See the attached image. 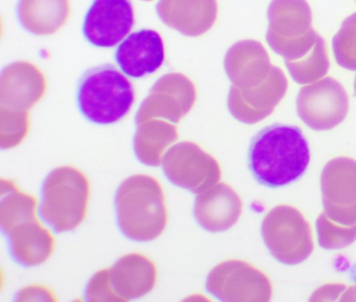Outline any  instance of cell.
Returning a JSON list of instances; mask_svg holds the SVG:
<instances>
[{"mask_svg": "<svg viewBox=\"0 0 356 302\" xmlns=\"http://www.w3.org/2000/svg\"><path fill=\"white\" fill-rule=\"evenodd\" d=\"M114 208L118 229L130 241H154L165 229L168 212L163 189L147 175L129 177L118 186Z\"/></svg>", "mask_w": 356, "mask_h": 302, "instance_id": "cell-2", "label": "cell"}, {"mask_svg": "<svg viewBox=\"0 0 356 302\" xmlns=\"http://www.w3.org/2000/svg\"><path fill=\"white\" fill-rule=\"evenodd\" d=\"M323 206L333 222L356 224V161L337 157L325 166L321 175Z\"/></svg>", "mask_w": 356, "mask_h": 302, "instance_id": "cell-11", "label": "cell"}, {"mask_svg": "<svg viewBox=\"0 0 356 302\" xmlns=\"http://www.w3.org/2000/svg\"><path fill=\"white\" fill-rule=\"evenodd\" d=\"M145 1H151V0H145Z\"/></svg>", "mask_w": 356, "mask_h": 302, "instance_id": "cell-30", "label": "cell"}, {"mask_svg": "<svg viewBox=\"0 0 356 302\" xmlns=\"http://www.w3.org/2000/svg\"><path fill=\"white\" fill-rule=\"evenodd\" d=\"M89 198L85 174L72 166L55 168L41 186L39 216L55 233L74 231L85 220Z\"/></svg>", "mask_w": 356, "mask_h": 302, "instance_id": "cell-4", "label": "cell"}, {"mask_svg": "<svg viewBox=\"0 0 356 302\" xmlns=\"http://www.w3.org/2000/svg\"><path fill=\"white\" fill-rule=\"evenodd\" d=\"M16 13L26 32L47 36L61 30L67 22L70 0H18Z\"/></svg>", "mask_w": 356, "mask_h": 302, "instance_id": "cell-21", "label": "cell"}, {"mask_svg": "<svg viewBox=\"0 0 356 302\" xmlns=\"http://www.w3.org/2000/svg\"><path fill=\"white\" fill-rule=\"evenodd\" d=\"M157 269L147 256L128 254L109 269V283L118 301L139 299L155 287Z\"/></svg>", "mask_w": 356, "mask_h": 302, "instance_id": "cell-20", "label": "cell"}, {"mask_svg": "<svg viewBox=\"0 0 356 302\" xmlns=\"http://www.w3.org/2000/svg\"><path fill=\"white\" fill-rule=\"evenodd\" d=\"M261 235L270 253L289 266L301 264L314 251L309 223L293 206L273 208L264 218Z\"/></svg>", "mask_w": 356, "mask_h": 302, "instance_id": "cell-6", "label": "cell"}, {"mask_svg": "<svg viewBox=\"0 0 356 302\" xmlns=\"http://www.w3.org/2000/svg\"><path fill=\"white\" fill-rule=\"evenodd\" d=\"M87 301H118L109 283V270L99 271L89 280L85 289Z\"/></svg>", "mask_w": 356, "mask_h": 302, "instance_id": "cell-27", "label": "cell"}, {"mask_svg": "<svg viewBox=\"0 0 356 302\" xmlns=\"http://www.w3.org/2000/svg\"><path fill=\"white\" fill-rule=\"evenodd\" d=\"M114 58L126 76L134 79L149 76L163 65V40L156 31H137L120 42Z\"/></svg>", "mask_w": 356, "mask_h": 302, "instance_id": "cell-15", "label": "cell"}, {"mask_svg": "<svg viewBox=\"0 0 356 302\" xmlns=\"http://www.w3.org/2000/svg\"><path fill=\"white\" fill-rule=\"evenodd\" d=\"M224 67L229 80L235 87L249 89L264 83L270 76L273 65L261 43L241 40L227 51Z\"/></svg>", "mask_w": 356, "mask_h": 302, "instance_id": "cell-19", "label": "cell"}, {"mask_svg": "<svg viewBox=\"0 0 356 302\" xmlns=\"http://www.w3.org/2000/svg\"><path fill=\"white\" fill-rule=\"evenodd\" d=\"M30 131L29 112L11 111L0 108V148L12 149L24 141Z\"/></svg>", "mask_w": 356, "mask_h": 302, "instance_id": "cell-26", "label": "cell"}, {"mask_svg": "<svg viewBox=\"0 0 356 302\" xmlns=\"http://www.w3.org/2000/svg\"><path fill=\"white\" fill-rule=\"evenodd\" d=\"M284 72L273 65L270 76L258 86L241 89L232 85L228 95V109L231 116L243 124L261 122L273 113L287 91Z\"/></svg>", "mask_w": 356, "mask_h": 302, "instance_id": "cell-13", "label": "cell"}, {"mask_svg": "<svg viewBox=\"0 0 356 302\" xmlns=\"http://www.w3.org/2000/svg\"><path fill=\"white\" fill-rule=\"evenodd\" d=\"M134 102V87L111 64L89 68L79 80L76 105L91 124H116L130 113Z\"/></svg>", "mask_w": 356, "mask_h": 302, "instance_id": "cell-3", "label": "cell"}, {"mask_svg": "<svg viewBox=\"0 0 356 302\" xmlns=\"http://www.w3.org/2000/svg\"><path fill=\"white\" fill-rule=\"evenodd\" d=\"M161 166L172 184L193 193L207 191L218 184L222 176L218 162L191 141L172 145L164 154Z\"/></svg>", "mask_w": 356, "mask_h": 302, "instance_id": "cell-7", "label": "cell"}, {"mask_svg": "<svg viewBox=\"0 0 356 302\" xmlns=\"http://www.w3.org/2000/svg\"><path fill=\"white\" fill-rule=\"evenodd\" d=\"M243 212V202L236 191L218 183L203 193H197L193 205L195 222L208 232L229 230L236 224Z\"/></svg>", "mask_w": 356, "mask_h": 302, "instance_id": "cell-16", "label": "cell"}, {"mask_svg": "<svg viewBox=\"0 0 356 302\" xmlns=\"http://www.w3.org/2000/svg\"><path fill=\"white\" fill-rule=\"evenodd\" d=\"M3 235L12 260L24 268L43 264L55 249V239L39 224L36 216L18 222Z\"/></svg>", "mask_w": 356, "mask_h": 302, "instance_id": "cell-18", "label": "cell"}, {"mask_svg": "<svg viewBox=\"0 0 356 302\" xmlns=\"http://www.w3.org/2000/svg\"><path fill=\"white\" fill-rule=\"evenodd\" d=\"M216 0H158L156 12L164 24L187 37L207 33L218 18Z\"/></svg>", "mask_w": 356, "mask_h": 302, "instance_id": "cell-17", "label": "cell"}, {"mask_svg": "<svg viewBox=\"0 0 356 302\" xmlns=\"http://www.w3.org/2000/svg\"><path fill=\"white\" fill-rule=\"evenodd\" d=\"M354 93H355V95H356V77H355V81H354Z\"/></svg>", "mask_w": 356, "mask_h": 302, "instance_id": "cell-29", "label": "cell"}, {"mask_svg": "<svg viewBox=\"0 0 356 302\" xmlns=\"http://www.w3.org/2000/svg\"><path fill=\"white\" fill-rule=\"evenodd\" d=\"M307 141L299 127L274 124L252 139L249 168L264 186L278 189L299 180L308 164Z\"/></svg>", "mask_w": 356, "mask_h": 302, "instance_id": "cell-1", "label": "cell"}, {"mask_svg": "<svg viewBox=\"0 0 356 302\" xmlns=\"http://www.w3.org/2000/svg\"><path fill=\"white\" fill-rule=\"evenodd\" d=\"M197 100L195 84L178 72L164 74L156 81L135 116V124L149 120L178 124L191 112Z\"/></svg>", "mask_w": 356, "mask_h": 302, "instance_id": "cell-10", "label": "cell"}, {"mask_svg": "<svg viewBox=\"0 0 356 302\" xmlns=\"http://www.w3.org/2000/svg\"><path fill=\"white\" fill-rule=\"evenodd\" d=\"M206 289L220 301H270L273 287L268 277L249 262L228 260L208 275Z\"/></svg>", "mask_w": 356, "mask_h": 302, "instance_id": "cell-8", "label": "cell"}, {"mask_svg": "<svg viewBox=\"0 0 356 302\" xmlns=\"http://www.w3.org/2000/svg\"><path fill=\"white\" fill-rule=\"evenodd\" d=\"M337 63L345 70H356V12L346 18L332 39Z\"/></svg>", "mask_w": 356, "mask_h": 302, "instance_id": "cell-25", "label": "cell"}, {"mask_svg": "<svg viewBox=\"0 0 356 302\" xmlns=\"http://www.w3.org/2000/svg\"><path fill=\"white\" fill-rule=\"evenodd\" d=\"M268 20V45L284 61L301 59L316 45L318 34L312 28V9L306 0H272Z\"/></svg>", "mask_w": 356, "mask_h": 302, "instance_id": "cell-5", "label": "cell"}, {"mask_svg": "<svg viewBox=\"0 0 356 302\" xmlns=\"http://www.w3.org/2000/svg\"><path fill=\"white\" fill-rule=\"evenodd\" d=\"M47 79L30 62L9 64L0 74V108L11 111L30 112L44 97Z\"/></svg>", "mask_w": 356, "mask_h": 302, "instance_id": "cell-14", "label": "cell"}, {"mask_svg": "<svg viewBox=\"0 0 356 302\" xmlns=\"http://www.w3.org/2000/svg\"><path fill=\"white\" fill-rule=\"evenodd\" d=\"M284 62L291 79L299 85L318 82L328 74L330 67L326 42L320 35L307 55L296 61Z\"/></svg>", "mask_w": 356, "mask_h": 302, "instance_id": "cell-23", "label": "cell"}, {"mask_svg": "<svg viewBox=\"0 0 356 302\" xmlns=\"http://www.w3.org/2000/svg\"><path fill=\"white\" fill-rule=\"evenodd\" d=\"M134 24L130 0H93L83 22V36L93 47L111 49L128 36Z\"/></svg>", "mask_w": 356, "mask_h": 302, "instance_id": "cell-12", "label": "cell"}, {"mask_svg": "<svg viewBox=\"0 0 356 302\" xmlns=\"http://www.w3.org/2000/svg\"><path fill=\"white\" fill-rule=\"evenodd\" d=\"M349 294H352V300L355 299L356 300V278H355V285H354L353 287H350L349 292H348Z\"/></svg>", "mask_w": 356, "mask_h": 302, "instance_id": "cell-28", "label": "cell"}, {"mask_svg": "<svg viewBox=\"0 0 356 302\" xmlns=\"http://www.w3.org/2000/svg\"><path fill=\"white\" fill-rule=\"evenodd\" d=\"M316 233L323 249H343L356 241V224L351 226L339 224L322 212L316 220Z\"/></svg>", "mask_w": 356, "mask_h": 302, "instance_id": "cell-24", "label": "cell"}, {"mask_svg": "<svg viewBox=\"0 0 356 302\" xmlns=\"http://www.w3.org/2000/svg\"><path fill=\"white\" fill-rule=\"evenodd\" d=\"M349 111V97L341 83L327 77L300 89L297 113L302 122L314 131L335 128Z\"/></svg>", "mask_w": 356, "mask_h": 302, "instance_id": "cell-9", "label": "cell"}, {"mask_svg": "<svg viewBox=\"0 0 356 302\" xmlns=\"http://www.w3.org/2000/svg\"><path fill=\"white\" fill-rule=\"evenodd\" d=\"M178 139L176 126L160 120H149L137 125L133 137V151L143 166H161L163 154Z\"/></svg>", "mask_w": 356, "mask_h": 302, "instance_id": "cell-22", "label": "cell"}]
</instances>
